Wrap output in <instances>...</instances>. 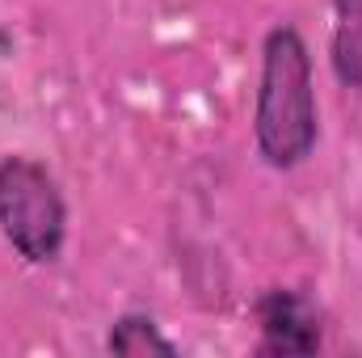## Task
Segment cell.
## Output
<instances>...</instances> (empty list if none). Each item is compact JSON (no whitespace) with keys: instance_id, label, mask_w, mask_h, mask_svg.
Masks as SVG:
<instances>
[{"instance_id":"5","label":"cell","mask_w":362,"mask_h":358,"mask_svg":"<svg viewBox=\"0 0 362 358\" xmlns=\"http://www.w3.org/2000/svg\"><path fill=\"white\" fill-rule=\"evenodd\" d=\"M105 350L122 358H177L181 346L156 325L152 312H122L105 329Z\"/></svg>"},{"instance_id":"1","label":"cell","mask_w":362,"mask_h":358,"mask_svg":"<svg viewBox=\"0 0 362 358\" xmlns=\"http://www.w3.org/2000/svg\"><path fill=\"white\" fill-rule=\"evenodd\" d=\"M253 144L274 173L299 169L320 144L316 64L299 25L278 21L262 38V72L253 97Z\"/></svg>"},{"instance_id":"2","label":"cell","mask_w":362,"mask_h":358,"mask_svg":"<svg viewBox=\"0 0 362 358\" xmlns=\"http://www.w3.org/2000/svg\"><path fill=\"white\" fill-rule=\"evenodd\" d=\"M0 236L25 266H55L68 245L64 185L25 152L0 156Z\"/></svg>"},{"instance_id":"4","label":"cell","mask_w":362,"mask_h":358,"mask_svg":"<svg viewBox=\"0 0 362 358\" xmlns=\"http://www.w3.org/2000/svg\"><path fill=\"white\" fill-rule=\"evenodd\" d=\"M329 68L341 89L362 93V0H333Z\"/></svg>"},{"instance_id":"3","label":"cell","mask_w":362,"mask_h":358,"mask_svg":"<svg viewBox=\"0 0 362 358\" xmlns=\"http://www.w3.org/2000/svg\"><path fill=\"white\" fill-rule=\"evenodd\" d=\"M257 354L308 358L325 350V308L303 287H266L253 299Z\"/></svg>"}]
</instances>
